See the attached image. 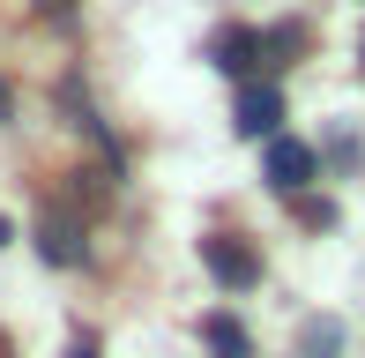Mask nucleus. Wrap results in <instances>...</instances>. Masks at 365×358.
I'll return each mask as SVG.
<instances>
[{
    "label": "nucleus",
    "mask_w": 365,
    "mask_h": 358,
    "mask_svg": "<svg viewBox=\"0 0 365 358\" xmlns=\"http://www.w3.org/2000/svg\"><path fill=\"white\" fill-rule=\"evenodd\" d=\"M38 8H45V15H68V8H75V0H38Z\"/></svg>",
    "instance_id": "6e6552de"
},
{
    "label": "nucleus",
    "mask_w": 365,
    "mask_h": 358,
    "mask_svg": "<svg viewBox=\"0 0 365 358\" xmlns=\"http://www.w3.org/2000/svg\"><path fill=\"white\" fill-rule=\"evenodd\" d=\"M8 105H15V97H8V83H0V120H8Z\"/></svg>",
    "instance_id": "9d476101"
},
{
    "label": "nucleus",
    "mask_w": 365,
    "mask_h": 358,
    "mask_svg": "<svg viewBox=\"0 0 365 358\" xmlns=\"http://www.w3.org/2000/svg\"><path fill=\"white\" fill-rule=\"evenodd\" d=\"M0 247H8V217H0Z\"/></svg>",
    "instance_id": "9b49d317"
},
{
    "label": "nucleus",
    "mask_w": 365,
    "mask_h": 358,
    "mask_svg": "<svg viewBox=\"0 0 365 358\" xmlns=\"http://www.w3.org/2000/svg\"><path fill=\"white\" fill-rule=\"evenodd\" d=\"M38 254H45V262H60V269H82V262H90V239H82L75 217H53V209H45V224H38Z\"/></svg>",
    "instance_id": "7ed1b4c3"
},
{
    "label": "nucleus",
    "mask_w": 365,
    "mask_h": 358,
    "mask_svg": "<svg viewBox=\"0 0 365 358\" xmlns=\"http://www.w3.org/2000/svg\"><path fill=\"white\" fill-rule=\"evenodd\" d=\"M298 217H306L313 232H328V224H336V202H321V194H298Z\"/></svg>",
    "instance_id": "0eeeda50"
},
{
    "label": "nucleus",
    "mask_w": 365,
    "mask_h": 358,
    "mask_svg": "<svg viewBox=\"0 0 365 358\" xmlns=\"http://www.w3.org/2000/svg\"><path fill=\"white\" fill-rule=\"evenodd\" d=\"M261 30H217V38H209V68H224V75H254L261 68Z\"/></svg>",
    "instance_id": "20e7f679"
},
{
    "label": "nucleus",
    "mask_w": 365,
    "mask_h": 358,
    "mask_svg": "<svg viewBox=\"0 0 365 358\" xmlns=\"http://www.w3.org/2000/svg\"><path fill=\"white\" fill-rule=\"evenodd\" d=\"M202 269L217 276L224 291H246V284H261V254L246 247L239 232H209V239H202Z\"/></svg>",
    "instance_id": "f257e3e1"
},
{
    "label": "nucleus",
    "mask_w": 365,
    "mask_h": 358,
    "mask_svg": "<svg viewBox=\"0 0 365 358\" xmlns=\"http://www.w3.org/2000/svg\"><path fill=\"white\" fill-rule=\"evenodd\" d=\"M313 165H321V157H313L306 142H291V135H276V142H269V187L284 194V202H298V194L313 187Z\"/></svg>",
    "instance_id": "f03ea898"
},
{
    "label": "nucleus",
    "mask_w": 365,
    "mask_h": 358,
    "mask_svg": "<svg viewBox=\"0 0 365 358\" xmlns=\"http://www.w3.org/2000/svg\"><path fill=\"white\" fill-rule=\"evenodd\" d=\"M231 120H239V135H276V120H284V97H276V83H246Z\"/></svg>",
    "instance_id": "39448f33"
},
{
    "label": "nucleus",
    "mask_w": 365,
    "mask_h": 358,
    "mask_svg": "<svg viewBox=\"0 0 365 358\" xmlns=\"http://www.w3.org/2000/svg\"><path fill=\"white\" fill-rule=\"evenodd\" d=\"M202 344H209V358H254V336H246V321H231V314L202 321Z\"/></svg>",
    "instance_id": "423d86ee"
},
{
    "label": "nucleus",
    "mask_w": 365,
    "mask_h": 358,
    "mask_svg": "<svg viewBox=\"0 0 365 358\" xmlns=\"http://www.w3.org/2000/svg\"><path fill=\"white\" fill-rule=\"evenodd\" d=\"M358 53H365V45H358Z\"/></svg>",
    "instance_id": "f8f14e48"
},
{
    "label": "nucleus",
    "mask_w": 365,
    "mask_h": 358,
    "mask_svg": "<svg viewBox=\"0 0 365 358\" xmlns=\"http://www.w3.org/2000/svg\"><path fill=\"white\" fill-rule=\"evenodd\" d=\"M68 358H97V344H90V336H82V344H75V351H68Z\"/></svg>",
    "instance_id": "1a4fd4ad"
}]
</instances>
